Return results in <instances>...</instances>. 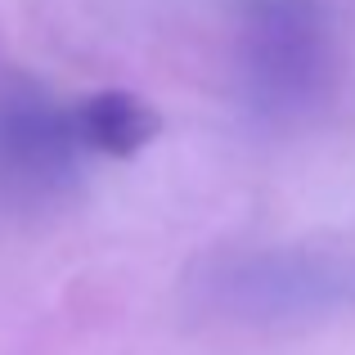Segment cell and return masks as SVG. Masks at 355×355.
<instances>
[{
	"instance_id": "6da1fadb",
	"label": "cell",
	"mask_w": 355,
	"mask_h": 355,
	"mask_svg": "<svg viewBox=\"0 0 355 355\" xmlns=\"http://www.w3.org/2000/svg\"><path fill=\"white\" fill-rule=\"evenodd\" d=\"M72 135L86 148L104 157H126L144 153L157 135H162V113L148 99L130 95V90H99V95L81 99L72 113Z\"/></svg>"
}]
</instances>
